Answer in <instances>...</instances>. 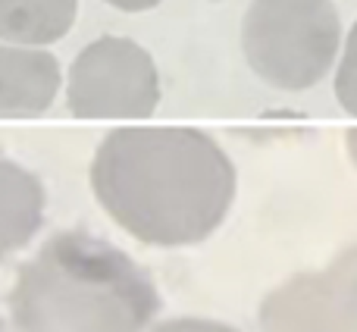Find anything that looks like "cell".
I'll list each match as a JSON object with an SVG mask.
<instances>
[{
	"instance_id": "obj_1",
	"label": "cell",
	"mask_w": 357,
	"mask_h": 332,
	"mask_svg": "<svg viewBox=\"0 0 357 332\" xmlns=\"http://www.w3.org/2000/svg\"><path fill=\"white\" fill-rule=\"evenodd\" d=\"M98 204L132 239L157 248L197 245L235 201V166L201 129H113L91 163Z\"/></svg>"
},
{
	"instance_id": "obj_2",
	"label": "cell",
	"mask_w": 357,
	"mask_h": 332,
	"mask_svg": "<svg viewBox=\"0 0 357 332\" xmlns=\"http://www.w3.org/2000/svg\"><path fill=\"white\" fill-rule=\"evenodd\" d=\"M157 310L160 295L148 273L79 229L44 241L10 292L16 332H142Z\"/></svg>"
},
{
	"instance_id": "obj_3",
	"label": "cell",
	"mask_w": 357,
	"mask_h": 332,
	"mask_svg": "<svg viewBox=\"0 0 357 332\" xmlns=\"http://www.w3.org/2000/svg\"><path fill=\"white\" fill-rule=\"evenodd\" d=\"M333 0H254L241 22L248 66L279 91L314 88L339 56Z\"/></svg>"
},
{
	"instance_id": "obj_4",
	"label": "cell",
	"mask_w": 357,
	"mask_h": 332,
	"mask_svg": "<svg viewBox=\"0 0 357 332\" xmlns=\"http://www.w3.org/2000/svg\"><path fill=\"white\" fill-rule=\"evenodd\" d=\"M66 104L79 119H148L160 104V75L142 44L104 35L69 66Z\"/></svg>"
},
{
	"instance_id": "obj_5",
	"label": "cell",
	"mask_w": 357,
	"mask_h": 332,
	"mask_svg": "<svg viewBox=\"0 0 357 332\" xmlns=\"http://www.w3.org/2000/svg\"><path fill=\"white\" fill-rule=\"evenodd\" d=\"M260 332H357V245L326 270L273 289L260 304Z\"/></svg>"
},
{
	"instance_id": "obj_6",
	"label": "cell",
	"mask_w": 357,
	"mask_h": 332,
	"mask_svg": "<svg viewBox=\"0 0 357 332\" xmlns=\"http://www.w3.org/2000/svg\"><path fill=\"white\" fill-rule=\"evenodd\" d=\"M54 54L22 44H0V119L41 116L60 91Z\"/></svg>"
},
{
	"instance_id": "obj_7",
	"label": "cell",
	"mask_w": 357,
	"mask_h": 332,
	"mask_svg": "<svg viewBox=\"0 0 357 332\" xmlns=\"http://www.w3.org/2000/svg\"><path fill=\"white\" fill-rule=\"evenodd\" d=\"M44 222V185L31 169L0 157V260L25 248Z\"/></svg>"
},
{
	"instance_id": "obj_8",
	"label": "cell",
	"mask_w": 357,
	"mask_h": 332,
	"mask_svg": "<svg viewBox=\"0 0 357 332\" xmlns=\"http://www.w3.org/2000/svg\"><path fill=\"white\" fill-rule=\"evenodd\" d=\"M79 0H0V41L41 47L73 29Z\"/></svg>"
},
{
	"instance_id": "obj_9",
	"label": "cell",
	"mask_w": 357,
	"mask_h": 332,
	"mask_svg": "<svg viewBox=\"0 0 357 332\" xmlns=\"http://www.w3.org/2000/svg\"><path fill=\"white\" fill-rule=\"evenodd\" d=\"M335 98H339L342 110L357 116V22L348 31L345 54H342L339 73H335Z\"/></svg>"
},
{
	"instance_id": "obj_10",
	"label": "cell",
	"mask_w": 357,
	"mask_h": 332,
	"mask_svg": "<svg viewBox=\"0 0 357 332\" xmlns=\"http://www.w3.org/2000/svg\"><path fill=\"white\" fill-rule=\"evenodd\" d=\"M154 332H238L226 323L216 320H201V317H178V320H167L160 323Z\"/></svg>"
},
{
	"instance_id": "obj_11",
	"label": "cell",
	"mask_w": 357,
	"mask_h": 332,
	"mask_svg": "<svg viewBox=\"0 0 357 332\" xmlns=\"http://www.w3.org/2000/svg\"><path fill=\"white\" fill-rule=\"evenodd\" d=\"M107 3L123 10V13H144V10H154L160 0H107Z\"/></svg>"
},
{
	"instance_id": "obj_12",
	"label": "cell",
	"mask_w": 357,
	"mask_h": 332,
	"mask_svg": "<svg viewBox=\"0 0 357 332\" xmlns=\"http://www.w3.org/2000/svg\"><path fill=\"white\" fill-rule=\"evenodd\" d=\"M348 154H351V160L357 163V129L348 132Z\"/></svg>"
},
{
	"instance_id": "obj_13",
	"label": "cell",
	"mask_w": 357,
	"mask_h": 332,
	"mask_svg": "<svg viewBox=\"0 0 357 332\" xmlns=\"http://www.w3.org/2000/svg\"><path fill=\"white\" fill-rule=\"evenodd\" d=\"M0 332H6V326H3V320H0Z\"/></svg>"
}]
</instances>
